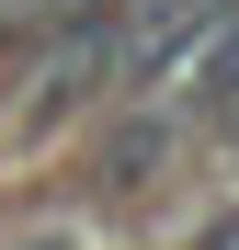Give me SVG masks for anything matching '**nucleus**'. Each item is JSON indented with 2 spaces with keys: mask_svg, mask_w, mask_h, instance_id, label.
I'll return each mask as SVG.
<instances>
[{
  "mask_svg": "<svg viewBox=\"0 0 239 250\" xmlns=\"http://www.w3.org/2000/svg\"><path fill=\"white\" fill-rule=\"evenodd\" d=\"M217 23H228V0H114V80H126V91L171 80Z\"/></svg>",
  "mask_w": 239,
  "mask_h": 250,
  "instance_id": "obj_1",
  "label": "nucleus"
},
{
  "mask_svg": "<svg viewBox=\"0 0 239 250\" xmlns=\"http://www.w3.org/2000/svg\"><path fill=\"white\" fill-rule=\"evenodd\" d=\"M194 91H205V114H217V125L239 114V0H228V23L205 34V46H194Z\"/></svg>",
  "mask_w": 239,
  "mask_h": 250,
  "instance_id": "obj_2",
  "label": "nucleus"
},
{
  "mask_svg": "<svg viewBox=\"0 0 239 250\" xmlns=\"http://www.w3.org/2000/svg\"><path fill=\"white\" fill-rule=\"evenodd\" d=\"M159 171V125H126V137H103V182H148Z\"/></svg>",
  "mask_w": 239,
  "mask_h": 250,
  "instance_id": "obj_3",
  "label": "nucleus"
},
{
  "mask_svg": "<svg viewBox=\"0 0 239 250\" xmlns=\"http://www.w3.org/2000/svg\"><path fill=\"white\" fill-rule=\"evenodd\" d=\"M194 250H239V216H217V228H205V239H194Z\"/></svg>",
  "mask_w": 239,
  "mask_h": 250,
  "instance_id": "obj_4",
  "label": "nucleus"
},
{
  "mask_svg": "<svg viewBox=\"0 0 239 250\" xmlns=\"http://www.w3.org/2000/svg\"><path fill=\"white\" fill-rule=\"evenodd\" d=\"M228 148H239V114H228Z\"/></svg>",
  "mask_w": 239,
  "mask_h": 250,
  "instance_id": "obj_5",
  "label": "nucleus"
}]
</instances>
